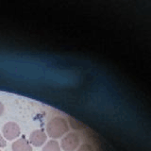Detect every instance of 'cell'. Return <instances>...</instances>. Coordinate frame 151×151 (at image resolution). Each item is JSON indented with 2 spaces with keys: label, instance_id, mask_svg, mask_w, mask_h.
<instances>
[{
  "label": "cell",
  "instance_id": "5",
  "mask_svg": "<svg viewBox=\"0 0 151 151\" xmlns=\"http://www.w3.org/2000/svg\"><path fill=\"white\" fill-rule=\"evenodd\" d=\"M12 151H32V146L26 138H20L12 145Z\"/></svg>",
  "mask_w": 151,
  "mask_h": 151
},
{
  "label": "cell",
  "instance_id": "4",
  "mask_svg": "<svg viewBox=\"0 0 151 151\" xmlns=\"http://www.w3.org/2000/svg\"><path fill=\"white\" fill-rule=\"evenodd\" d=\"M47 139V134L42 129H36L31 132L29 136V142L32 145L39 147L42 146L44 144H45Z\"/></svg>",
  "mask_w": 151,
  "mask_h": 151
},
{
  "label": "cell",
  "instance_id": "8",
  "mask_svg": "<svg viewBox=\"0 0 151 151\" xmlns=\"http://www.w3.org/2000/svg\"><path fill=\"white\" fill-rule=\"evenodd\" d=\"M7 145V142L4 139V137L0 134V147H5Z\"/></svg>",
  "mask_w": 151,
  "mask_h": 151
},
{
  "label": "cell",
  "instance_id": "2",
  "mask_svg": "<svg viewBox=\"0 0 151 151\" xmlns=\"http://www.w3.org/2000/svg\"><path fill=\"white\" fill-rule=\"evenodd\" d=\"M79 136L75 132L65 135L60 142V148L63 151H75L79 145Z\"/></svg>",
  "mask_w": 151,
  "mask_h": 151
},
{
  "label": "cell",
  "instance_id": "3",
  "mask_svg": "<svg viewBox=\"0 0 151 151\" xmlns=\"http://www.w3.org/2000/svg\"><path fill=\"white\" fill-rule=\"evenodd\" d=\"M2 133L5 139H7L9 141H12L16 139L17 137L20 135L21 129L16 123L14 122H8L4 125L2 129Z\"/></svg>",
  "mask_w": 151,
  "mask_h": 151
},
{
  "label": "cell",
  "instance_id": "1",
  "mask_svg": "<svg viewBox=\"0 0 151 151\" xmlns=\"http://www.w3.org/2000/svg\"><path fill=\"white\" fill-rule=\"evenodd\" d=\"M69 130L68 123L63 117L56 116L47 123L46 125V132L50 138L59 139Z\"/></svg>",
  "mask_w": 151,
  "mask_h": 151
},
{
  "label": "cell",
  "instance_id": "9",
  "mask_svg": "<svg viewBox=\"0 0 151 151\" xmlns=\"http://www.w3.org/2000/svg\"><path fill=\"white\" fill-rule=\"evenodd\" d=\"M4 112V105L2 104V102H0V116L3 114Z\"/></svg>",
  "mask_w": 151,
  "mask_h": 151
},
{
  "label": "cell",
  "instance_id": "7",
  "mask_svg": "<svg viewBox=\"0 0 151 151\" xmlns=\"http://www.w3.org/2000/svg\"><path fill=\"white\" fill-rule=\"evenodd\" d=\"M77 151H93V148L91 145L89 144H83L79 146Z\"/></svg>",
  "mask_w": 151,
  "mask_h": 151
},
{
  "label": "cell",
  "instance_id": "10",
  "mask_svg": "<svg viewBox=\"0 0 151 151\" xmlns=\"http://www.w3.org/2000/svg\"><path fill=\"white\" fill-rule=\"evenodd\" d=\"M0 151H1V150H0Z\"/></svg>",
  "mask_w": 151,
  "mask_h": 151
},
{
  "label": "cell",
  "instance_id": "6",
  "mask_svg": "<svg viewBox=\"0 0 151 151\" xmlns=\"http://www.w3.org/2000/svg\"><path fill=\"white\" fill-rule=\"evenodd\" d=\"M42 151H60V145L56 140H50L45 145Z\"/></svg>",
  "mask_w": 151,
  "mask_h": 151
}]
</instances>
